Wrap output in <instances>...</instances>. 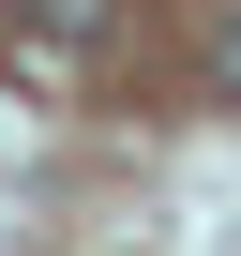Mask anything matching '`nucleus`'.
I'll list each match as a JSON object with an SVG mask.
<instances>
[{
    "label": "nucleus",
    "instance_id": "1",
    "mask_svg": "<svg viewBox=\"0 0 241 256\" xmlns=\"http://www.w3.org/2000/svg\"><path fill=\"white\" fill-rule=\"evenodd\" d=\"M211 90H226V106H241V16H226V46H211Z\"/></svg>",
    "mask_w": 241,
    "mask_h": 256
}]
</instances>
